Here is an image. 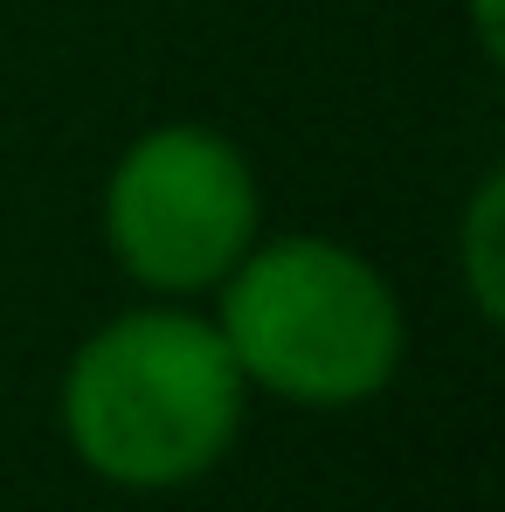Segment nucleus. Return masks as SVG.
I'll return each instance as SVG.
<instances>
[{
  "mask_svg": "<svg viewBox=\"0 0 505 512\" xmlns=\"http://www.w3.org/2000/svg\"><path fill=\"white\" fill-rule=\"evenodd\" d=\"M250 381L208 312L139 298L97 319L56 381V429L111 492H187L215 478L250 423Z\"/></svg>",
  "mask_w": 505,
  "mask_h": 512,
  "instance_id": "nucleus-1",
  "label": "nucleus"
},
{
  "mask_svg": "<svg viewBox=\"0 0 505 512\" xmlns=\"http://www.w3.org/2000/svg\"><path fill=\"white\" fill-rule=\"evenodd\" d=\"M215 333L250 395L284 409H367L402 381L409 312L388 270L326 229H263L215 284Z\"/></svg>",
  "mask_w": 505,
  "mask_h": 512,
  "instance_id": "nucleus-2",
  "label": "nucleus"
},
{
  "mask_svg": "<svg viewBox=\"0 0 505 512\" xmlns=\"http://www.w3.org/2000/svg\"><path fill=\"white\" fill-rule=\"evenodd\" d=\"M104 256L139 284V298L201 305L263 236L256 160L201 118H160L104 173L97 194Z\"/></svg>",
  "mask_w": 505,
  "mask_h": 512,
  "instance_id": "nucleus-3",
  "label": "nucleus"
},
{
  "mask_svg": "<svg viewBox=\"0 0 505 512\" xmlns=\"http://www.w3.org/2000/svg\"><path fill=\"white\" fill-rule=\"evenodd\" d=\"M457 277H464V298L485 326L505 319V173L485 167L478 187L464 194L457 208Z\"/></svg>",
  "mask_w": 505,
  "mask_h": 512,
  "instance_id": "nucleus-4",
  "label": "nucleus"
},
{
  "mask_svg": "<svg viewBox=\"0 0 505 512\" xmlns=\"http://www.w3.org/2000/svg\"><path fill=\"white\" fill-rule=\"evenodd\" d=\"M464 21H471L478 56L499 70V56H505V0H464Z\"/></svg>",
  "mask_w": 505,
  "mask_h": 512,
  "instance_id": "nucleus-5",
  "label": "nucleus"
}]
</instances>
